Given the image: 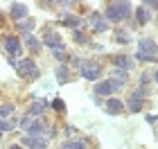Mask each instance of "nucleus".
Here are the masks:
<instances>
[{"label": "nucleus", "mask_w": 158, "mask_h": 149, "mask_svg": "<svg viewBox=\"0 0 158 149\" xmlns=\"http://www.w3.org/2000/svg\"><path fill=\"white\" fill-rule=\"evenodd\" d=\"M32 122H34V120H32L30 115H25L23 120H20V126H23V129H30V124H32Z\"/></svg>", "instance_id": "cd10ccee"}, {"label": "nucleus", "mask_w": 158, "mask_h": 149, "mask_svg": "<svg viewBox=\"0 0 158 149\" xmlns=\"http://www.w3.org/2000/svg\"><path fill=\"white\" fill-rule=\"evenodd\" d=\"M115 39L120 41V43H129V36H127V34H124V32H120V30L115 32Z\"/></svg>", "instance_id": "bb28decb"}, {"label": "nucleus", "mask_w": 158, "mask_h": 149, "mask_svg": "<svg viewBox=\"0 0 158 149\" xmlns=\"http://www.w3.org/2000/svg\"><path fill=\"white\" fill-rule=\"evenodd\" d=\"M41 43L48 45V48H52V52H54V50H63V39L56 32H45V36H43Z\"/></svg>", "instance_id": "9d476101"}, {"label": "nucleus", "mask_w": 158, "mask_h": 149, "mask_svg": "<svg viewBox=\"0 0 158 149\" xmlns=\"http://www.w3.org/2000/svg\"><path fill=\"white\" fill-rule=\"evenodd\" d=\"M145 7H147L149 11H152V9H158V0H147V2H145Z\"/></svg>", "instance_id": "c756f323"}, {"label": "nucleus", "mask_w": 158, "mask_h": 149, "mask_svg": "<svg viewBox=\"0 0 158 149\" xmlns=\"http://www.w3.org/2000/svg\"><path fill=\"white\" fill-rule=\"evenodd\" d=\"M14 111V104H0V118L7 120V115H11Z\"/></svg>", "instance_id": "b1692460"}, {"label": "nucleus", "mask_w": 158, "mask_h": 149, "mask_svg": "<svg viewBox=\"0 0 158 149\" xmlns=\"http://www.w3.org/2000/svg\"><path fill=\"white\" fill-rule=\"evenodd\" d=\"M61 25H66V27H73V32H75L77 27L81 25V18H79V16H63Z\"/></svg>", "instance_id": "a211bd4d"}, {"label": "nucleus", "mask_w": 158, "mask_h": 149, "mask_svg": "<svg viewBox=\"0 0 158 149\" xmlns=\"http://www.w3.org/2000/svg\"><path fill=\"white\" fill-rule=\"evenodd\" d=\"M25 45H27V48H30V50H32V52H39V50H41V45H43V43H41V41H39V39H34V36H32V34H30V36H25Z\"/></svg>", "instance_id": "aec40b11"}, {"label": "nucleus", "mask_w": 158, "mask_h": 149, "mask_svg": "<svg viewBox=\"0 0 158 149\" xmlns=\"http://www.w3.org/2000/svg\"><path fill=\"white\" fill-rule=\"evenodd\" d=\"M135 61H142V63H156V61H158V56H149V54H140V52H135Z\"/></svg>", "instance_id": "5701e85b"}, {"label": "nucleus", "mask_w": 158, "mask_h": 149, "mask_svg": "<svg viewBox=\"0 0 158 149\" xmlns=\"http://www.w3.org/2000/svg\"><path fill=\"white\" fill-rule=\"evenodd\" d=\"M120 86L113 79H104V81H97L95 84V95L97 97H109V95H115V90Z\"/></svg>", "instance_id": "39448f33"}, {"label": "nucleus", "mask_w": 158, "mask_h": 149, "mask_svg": "<svg viewBox=\"0 0 158 149\" xmlns=\"http://www.w3.org/2000/svg\"><path fill=\"white\" fill-rule=\"evenodd\" d=\"M75 66H77L79 75H81L84 79L97 84V77L102 75V66H97L95 61H86V59H75Z\"/></svg>", "instance_id": "7ed1b4c3"}, {"label": "nucleus", "mask_w": 158, "mask_h": 149, "mask_svg": "<svg viewBox=\"0 0 158 149\" xmlns=\"http://www.w3.org/2000/svg\"><path fill=\"white\" fill-rule=\"evenodd\" d=\"M145 120H147V122H149V124H156V122H158V115H147Z\"/></svg>", "instance_id": "7c9ffc66"}, {"label": "nucleus", "mask_w": 158, "mask_h": 149, "mask_svg": "<svg viewBox=\"0 0 158 149\" xmlns=\"http://www.w3.org/2000/svg\"><path fill=\"white\" fill-rule=\"evenodd\" d=\"M20 145L30 147V149H45L48 140H43V136H23L20 138Z\"/></svg>", "instance_id": "6e6552de"}, {"label": "nucleus", "mask_w": 158, "mask_h": 149, "mask_svg": "<svg viewBox=\"0 0 158 149\" xmlns=\"http://www.w3.org/2000/svg\"><path fill=\"white\" fill-rule=\"evenodd\" d=\"M0 20H2V16H0Z\"/></svg>", "instance_id": "f704fd0d"}, {"label": "nucleus", "mask_w": 158, "mask_h": 149, "mask_svg": "<svg viewBox=\"0 0 158 149\" xmlns=\"http://www.w3.org/2000/svg\"><path fill=\"white\" fill-rule=\"evenodd\" d=\"M54 59L61 61V63H66V61H68V54L63 52V50H54Z\"/></svg>", "instance_id": "a878e982"}, {"label": "nucleus", "mask_w": 158, "mask_h": 149, "mask_svg": "<svg viewBox=\"0 0 158 149\" xmlns=\"http://www.w3.org/2000/svg\"><path fill=\"white\" fill-rule=\"evenodd\" d=\"M14 126H16V122H11L9 118H7V120H0V131H2V133H5V131H11Z\"/></svg>", "instance_id": "393cba45"}, {"label": "nucleus", "mask_w": 158, "mask_h": 149, "mask_svg": "<svg viewBox=\"0 0 158 149\" xmlns=\"http://www.w3.org/2000/svg\"><path fill=\"white\" fill-rule=\"evenodd\" d=\"M11 18L14 20H18V23H23V20L27 18V5H23V2H14L11 5Z\"/></svg>", "instance_id": "ddd939ff"}, {"label": "nucleus", "mask_w": 158, "mask_h": 149, "mask_svg": "<svg viewBox=\"0 0 158 149\" xmlns=\"http://www.w3.org/2000/svg\"><path fill=\"white\" fill-rule=\"evenodd\" d=\"M32 30H34V20H32V18H27V20H23V23H18V32L25 34V36H30Z\"/></svg>", "instance_id": "6ab92c4d"}, {"label": "nucleus", "mask_w": 158, "mask_h": 149, "mask_svg": "<svg viewBox=\"0 0 158 149\" xmlns=\"http://www.w3.org/2000/svg\"><path fill=\"white\" fill-rule=\"evenodd\" d=\"M138 52L140 54H149V56H158V43L152 36H145L138 41Z\"/></svg>", "instance_id": "0eeeda50"}, {"label": "nucleus", "mask_w": 158, "mask_h": 149, "mask_svg": "<svg viewBox=\"0 0 158 149\" xmlns=\"http://www.w3.org/2000/svg\"><path fill=\"white\" fill-rule=\"evenodd\" d=\"M154 81L158 84V70H156V72H154Z\"/></svg>", "instance_id": "2f4dec72"}, {"label": "nucleus", "mask_w": 158, "mask_h": 149, "mask_svg": "<svg viewBox=\"0 0 158 149\" xmlns=\"http://www.w3.org/2000/svg\"><path fill=\"white\" fill-rule=\"evenodd\" d=\"M61 149H88V143L84 138H75V140H66Z\"/></svg>", "instance_id": "dca6fc26"}, {"label": "nucleus", "mask_w": 158, "mask_h": 149, "mask_svg": "<svg viewBox=\"0 0 158 149\" xmlns=\"http://www.w3.org/2000/svg\"><path fill=\"white\" fill-rule=\"evenodd\" d=\"M0 138H2V131H0Z\"/></svg>", "instance_id": "72a5a7b5"}, {"label": "nucleus", "mask_w": 158, "mask_h": 149, "mask_svg": "<svg viewBox=\"0 0 158 149\" xmlns=\"http://www.w3.org/2000/svg\"><path fill=\"white\" fill-rule=\"evenodd\" d=\"M104 109H106L109 115H120V113L127 111V104L122 102V99H109V102L104 104Z\"/></svg>", "instance_id": "9b49d317"}, {"label": "nucleus", "mask_w": 158, "mask_h": 149, "mask_svg": "<svg viewBox=\"0 0 158 149\" xmlns=\"http://www.w3.org/2000/svg\"><path fill=\"white\" fill-rule=\"evenodd\" d=\"M118 79V86H124L127 79H129V75L124 72V70H118V68H113V81Z\"/></svg>", "instance_id": "412c9836"}, {"label": "nucleus", "mask_w": 158, "mask_h": 149, "mask_svg": "<svg viewBox=\"0 0 158 149\" xmlns=\"http://www.w3.org/2000/svg\"><path fill=\"white\" fill-rule=\"evenodd\" d=\"M52 106H54V109H56V111H61V113H63V111H66V104H63V102H61V99H54V104H52Z\"/></svg>", "instance_id": "c85d7f7f"}, {"label": "nucleus", "mask_w": 158, "mask_h": 149, "mask_svg": "<svg viewBox=\"0 0 158 149\" xmlns=\"http://www.w3.org/2000/svg\"><path fill=\"white\" fill-rule=\"evenodd\" d=\"M2 48H5V52L9 56H18L23 52V43H20L18 36H5L2 39Z\"/></svg>", "instance_id": "423d86ee"}, {"label": "nucleus", "mask_w": 158, "mask_h": 149, "mask_svg": "<svg viewBox=\"0 0 158 149\" xmlns=\"http://www.w3.org/2000/svg\"><path fill=\"white\" fill-rule=\"evenodd\" d=\"M14 68H16L18 77L25 79V81H36L39 75H41V70H39L36 63H34V59H20V61H16Z\"/></svg>", "instance_id": "f03ea898"}, {"label": "nucleus", "mask_w": 158, "mask_h": 149, "mask_svg": "<svg viewBox=\"0 0 158 149\" xmlns=\"http://www.w3.org/2000/svg\"><path fill=\"white\" fill-rule=\"evenodd\" d=\"M149 97V88H135L131 95L127 97V111H131V113H138L142 111V106H145V99Z\"/></svg>", "instance_id": "20e7f679"}, {"label": "nucleus", "mask_w": 158, "mask_h": 149, "mask_svg": "<svg viewBox=\"0 0 158 149\" xmlns=\"http://www.w3.org/2000/svg\"><path fill=\"white\" fill-rule=\"evenodd\" d=\"M48 131V124L43 122V120H34L30 124V129H27V136H41V133Z\"/></svg>", "instance_id": "4468645a"}, {"label": "nucleus", "mask_w": 158, "mask_h": 149, "mask_svg": "<svg viewBox=\"0 0 158 149\" xmlns=\"http://www.w3.org/2000/svg\"><path fill=\"white\" fill-rule=\"evenodd\" d=\"M88 20H90V30L93 32H106L109 30V20H106L102 14H97V11H93Z\"/></svg>", "instance_id": "1a4fd4ad"}, {"label": "nucleus", "mask_w": 158, "mask_h": 149, "mask_svg": "<svg viewBox=\"0 0 158 149\" xmlns=\"http://www.w3.org/2000/svg\"><path fill=\"white\" fill-rule=\"evenodd\" d=\"M73 39H75V43H79V45H86V43H88V34H86V32H81V30H75L73 32Z\"/></svg>", "instance_id": "4be33fe9"}, {"label": "nucleus", "mask_w": 158, "mask_h": 149, "mask_svg": "<svg viewBox=\"0 0 158 149\" xmlns=\"http://www.w3.org/2000/svg\"><path fill=\"white\" fill-rule=\"evenodd\" d=\"M56 81L59 84H68L70 81V68L66 66V63H61V66L56 68Z\"/></svg>", "instance_id": "f3484780"}, {"label": "nucleus", "mask_w": 158, "mask_h": 149, "mask_svg": "<svg viewBox=\"0 0 158 149\" xmlns=\"http://www.w3.org/2000/svg\"><path fill=\"white\" fill-rule=\"evenodd\" d=\"M135 20H138V25H147L149 20H152V11H149L145 5L138 7V9H135Z\"/></svg>", "instance_id": "2eb2a0df"}, {"label": "nucleus", "mask_w": 158, "mask_h": 149, "mask_svg": "<svg viewBox=\"0 0 158 149\" xmlns=\"http://www.w3.org/2000/svg\"><path fill=\"white\" fill-rule=\"evenodd\" d=\"M9 149H20V145H11V147H9Z\"/></svg>", "instance_id": "473e14b6"}, {"label": "nucleus", "mask_w": 158, "mask_h": 149, "mask_svg": "<svg viewBox=\"0 0 158 149\" xmlns=\"http://www.w3.org/2000/svg\"><path fill=\"white\" fill-rule=\"evenodd\" d=\"M113 68L124 70V72H127L129 68H133V59L127 56V54H115V56H113Z\"/></svg>", "instance_id": "f8f14e48"}, {"label": "nucleus", "mask_w": 158, "mask_h": 149, "mask_svg": "<svg viewBox=\"0 0 158 149\" xmlns=\"http://www.w3.org/2000/svg\"><path fill=\"white\" fill-rule=\"evenodd\" d=\"M131 14H133V7H131V2H127V0L111 2L106 7V20H109V23H122V20H127Z\"/></svg>", "instance_id": "f257e3e1"}]
</instances>
